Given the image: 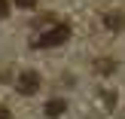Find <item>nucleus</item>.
Segmentation results:
<instances>
[{"mask_svg":"<svg viewBox=\"0 0 125 119\" xmlns=\"http://www.w3.org/2000/svg\"><path fill=\"white\" fill-rule=\"evenodd\" d=\"M70 37V28L67 24H55V28H49V31H43L40 37H37V43L34 46H40V49H49V46H61V43Z\"/></svg>","mask_w":125,"mask_h":119,"instance_id":"f257e3e1","label":"nucleus"},{"mask_svg":"<svg viewBox=\"0 0 125 119\" xmlns=\"http://www.w3.org/2000/svg\"><path fill=\"white\" fill-rule=\"evenodd\" d=\"M37 89H40V73L37 70H24L21 76H18V92H21V95H34Z\"/></svg>","mask_w":125,"mask_h":119,"instance_id":"f03ea898","label":"nucleus"},{"mask_svg":"<svg viewBox=\"0 0 125 119\" xmlns=\"http://www.w3.org/2000/svg\"><path fill=\"white\" fill-rule=\"evenodd\" d=\"M104 28L125 31V12H104Z\"/></svg>","mask_w":125,"mask_h":119,"instance_id":"7ed1b4c3","label":"nucleus"},{"mask_svg":"<svg viewBox=\"0 0 125 119\" xmlns=\"http://www.w3.org/2000/svg\"><path fill=\"white\" fill-rule=\"evenodd\" d=\"M46 113L49 116H61V113H64V101H55V98H52V101L46 104Z\"/></svg>","mask_w":125,"mask_h":119,"instance_id":"20e7f679","label":"nucleus"},{"mask_svg":"<svg viewBox=\"0 0 125 119\" xmlns=\"http://www.w3.org/2000/svg\"><path fill=\"white\" fill-rule=\"evenodd\" d=\"M15 3H18V6H21V9H31V6H34V3H37V0H15Z\"/></svg>","mask_w":125,"mask_h":119,"instance_id":"39448f33","label":"nucleus"},{"mask_svg":"<svg viewBox=\"0 0 125 119\" xmlns=\"http://www.w3.org/2000/svg\"><path fill=\"white\" fill-rule=\"evenodd\" d=\"M6 12H9V3H6V0H0V18H6Z\"/></svg>","mask_w":125,"mask_h":119,"instance_id":"423d86ee","label":"nucleus"},{"mask_svg":"<svg viewBox=\"0 0 125 119\" xmlns=\"http://www.w3.org/2000/svg\"><path fill=\"white\" fill-rule=\"evenodd\" d=\"M0 119H12V113H9L6 107H0Z\"/></svg>","mask_w":125,"mask_h":119,"instance_id":"0eeeda50","label":"nucleus"}]
</instances>
